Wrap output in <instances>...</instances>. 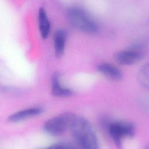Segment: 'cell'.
<instances>
[{"label": "cell", "mask_w": 149, "mask_h": 149, "mask_svg": "<svg viewBox=\"0 0 149 149\" xmlns=\"http://www.w3.org/2000/svg\"><path fill=\"white\" fill-rule=\"evenodd\" d=\"M70 129L72 136L79 147L86 149L99 147L98 139L92 126L84 118L75 116Z\"/></svg>", "instance_id": "6da1fadb"}, {"label": "cell", "mask_w": 149, "mask_h": 149, "mask_svg": "<svg viewBox=\"0 0 149 149\" xmlns=\"http://www.w3.org/2000/svg\"><path fill=\"white\" fill-rule=\"evenodd\" d=\"M66 18L69 23L76 29L84 33H96L99 26L93 16L83 7L73 6L66 11Z\"/></svg>", "instance_id": "7a4b0ae2"}, {"label": "cell", "mask_w": 149, "mask_h": 149, "mask_svg": "<svg viewBox=\"0 0 149 149\" xmlns=\"http://www.w3.org/2000/svg\"><path fill=\"white\" fill-rule=\"evenodd\" d=\"M74 117L75 115L69 112L58 114L45 122L44 130L51 136H58L62 135L70 127Z\"/></svg>", "instance_id": "3957f363"}, {"label": "cell", "mask_w": 149, "mask_h": 149, "mask_svg": "<svg viewBox=\"0 0 149 149\" xmlns=\"http://www.w3.org/2000/svg\"><path fill=\"white\" fill-rule=\"evenodd\" d=\"M109 136L118 147H120L126 137H132L135 133L134 125L127 121H115L109 122L107 126Z\"/></svg>", "instance_id": "277c9868"}, {"label": "cell", "mask_w": 149, "mask_h": 149, "mask_svg": "<svg viewBox=\"0 0 149 149\" xmlns=\"http://www.w3.org/2000/svg\"><path fill=\"white\" fill-rule=\"evenodd\" d=\"M116 61L122 65H131L139 62L143 57L142 45L136 44L116 52L114 56Z\"/></svg>", "instance_id": "5b68a950"}, {"label": "cell", "mask_w": 149, "mask_h": 149, "mask_svg": "<svg viewBox=\"0 0 149 149\" xmlns=\"http://www.w3.org/2000/svg\"><path fill=\"white\" fill-rule=\"evenodd\" d=\"M43 108L41 107H32L16 111L10 115L8 118L9 122L16 123L25 119L38 116L43 112Z\"/></svg>", "instance_id": "8992f818"}, {"label": "cell", "mask_w": 149, "mask_h": 149, "mask_svg": "<svg viewBox=\"0 0 149 149\" xmlns=\"http://www.w3.org/2000/svg\"><path fill=\"white\" fill-rule=\"evenodd\" d=\"M97 70L101 75L112 81H119L123 77L122 71L117 66L110 63L101 62L98 64Z\"/></svg>", "instance_id": "52a82bcc"}, {"label": "cell", "mask_w": 149, "mask_h": 149, "mask_svg": "<svg viewBox=\"0 0 149 149\" xmlns=\"http://www.w3.org/2000/svg\"><path fill=\"white\" fill-rule=\"evenodd\" d=\"M51 93L54 96L57 97H68L73 93L70 88L62 84L61 75L58 72H54L51 77Z\"/></svg>", "instance_id": "ba28073f"}, {"label": "cell", "mask_w": 149, "mask_h": 149, "mask_svg": "<svg viewBox=\"0 0 149 149\" xmlns=\"http://www.w3.org/2000/svg\"><path fill=\"white\" fill-rule=\"evenodd\" d=\"M68 33L64 29L57 30L54 35V49L56 57H61L65 52Z\"/></svg>", "instance_id": "9c48e42d"}, {"label": "cell", "mask_w": 149, "mask_h": 149, "mask_svg": "<svg viewBox=\"0 0 149 149\" xmlns=\"http://www.w3.org/2000/svg\"><path fill=\"white\" fill-rule=\"evenodd\" d=\"M38 29L40 36L42 38H47L50 33L51 24L45 9L41 7L38 12Z\"/></svg>", "instance_id": "30bf717a"}, {"label": "cell", "mask_w": 149, "mask_h": 149, "mask_svg": "<svg viewBox=\"0 0 149 149\" xmlns=\"http://www.w3.org/2000/svg\"><path fill=\"white\" fill-rule=\"evenodd\" d=\"M139 82L144 87L148 88V64L144 65L139 70L138 74Z\"/></svg>", "instance_id": "8fae6325"}, {"label": "cell", "mask_w": 149, "mask_h": 149, "mask_svg": "<svg viewBox=\"0 0 149 149\" xmlns=\"http://www.w3.org/2000/svg\"><path fill=\"white\" fill-rule=\"evenodd\" d=\"M51 148H73L70 144L66 142H59L51 146Z\"/></svg>", "instance_id": "7c38bea8"}]
</instances>
